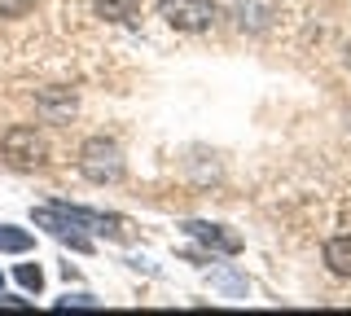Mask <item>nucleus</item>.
Wrapping results in <instances>:
<instances>
[{
  "instance_id": "1",
  "label": "nucleus",
  "mask_w": 351,
  "mask_h": 316,
  "mask_svg": "<svg viewBox=\"0 0 351 316\" xmlns=\"http://www.w3.org/2000/svg\"><path fill=\"white\" fill-rule=\"evenodd\" d=\"M80 171L93 184H119L123 180V149L106 136H93L80 145Z\"/></svg>"
},
{
  "instance_id": "2",
  "label": "nucleus",
  "mask_w": 351,
  "mask_h": 316,
  "mask_svg": "<svg viewBox=\"0 0 351 316\" xmlns=\"http://www.w3.org/2000/svg\"><path fill=\"white\" fill-rule=\"evenodd\" d=\"M0 154H5L9 167H40L44 154H49V145H44V136L36 127H9L5 136H0Z\"/></svg>"
},
{
  "instance_id": "3",
  "label": "nucleus",
  "mask_w": 351,
  "mask_h": 316,
  "mask_svg": "<svg viewBox=\"0 0 351 316\" xmlns=\"http://www.w3.org/2000/svg\"><path fill=\"white\" fill-rule=\"evenodd\" d=\"M158 14L176 31H206L215 23V0H158Z\"/></svg>"
},
{
  "instance_id": "4",
  "label": "nucleus",
  "mask_w": 351,
  "mask_h": 316,
  "mask_svg": "<svg viewBox=\"0 0 351 316\" xmlns=\"http://www.w3.org/2000/svg\"><path fill=\"white\" fill-rule=\"evenodd\" d=\"M184 233H189L193 242H202L206 250H215V255H241V237L233 233V228H224V224L189 220V224H184Z\"/></svg>"
},
{
  "instance_id": "5",
  "label": "nucleus",
  "mask_w": 351,
  "mask_h": 316,
  "mask_svg": "<svg viewBox=\"0 0 351 316\" xmlns=\"http://www.w3.org/2000/svg\"><path fill=\"white\" fill-rule=\"evenodd\" d=\"M36 106H40L44 119H71L75 114V93L71 88H44L36 97Z\"/></svg>"
},
{
  "instance_id": "6",
  "label": "nucleus",
  "mask_w": 351,
  "mask_h": 316,
  "mask_svg": "<svg viewBox=\"0 0 351 316\" xmlns=\"http://www.w3.org/2000/svg\"><path fill=\"white\" fill-rule=\"evenodd\" d=\"M325 264H329V272H338V277H351V233L325 242Z\"/></svg>"
},
{
  "instance_id": "7",
  "label": "nucleus",
  "mask_w": 351,
  "mask_h": 316,
  "mask_svg": "<svg viewBox=\"0 0 351 316\" xmlns=\"http://www.w3.org/2000/svg\"><path fill=\"white\" fill-rule=\"evenodd\" d=\"M97 18H106V23H132L141 9V0H93Z\"/></svg>"
},
{
  "instance_id": "8",
  "label": "nucleus",
  "mask_w": 351,
  "mask_h": 316,
  "mask_svg": "<svg viewBox=\"0 0 351 316\" xmlns=\"http://www.w3.org/2000/svg\"><path fill=\"white\" fill-rule=\"evenodd\" d=\"M31 246H36V237H31L27 228H18V224H0V250H5V255H27Z\"/></svg>"
},
{
  "instance_id": "9",
  "label": "nucleus",
  "mask_w": 351,
  "mask_h": 316,
  "mask_svg": "<svg viewBox=\"0 0 351 316\" xmlns=\"http://www.w3.org/2000/svg\"><path fill=\"white\" fill-rule=\"evenodd\" d=\"M14 277H18V286H22V290H40V286H44V272H40L36 264H18Z\"/></svg>"
},
{
  "instance_id": "10",
  "label": "nucleus",
  "mask_w": 351,
  "mask_h": 316,
  "mask_svg": "<svg viewBox=\"0 0 351 316\" xmlns=\"http://www.w3.org/2000/svg\"><path fill=\"white\" fill-rule=\"evenodd\" d=\"M36 0H0V18H22Z\"/></svg>"
},
{
  "instance_id": "11",
  "label": "nucleus",
  "mask_w": 351,
  "mask_h": 316,
  "mask_svg": "<svg viewBox=\"0 0 351 316\" xmlns=\"http://www.w3.org/2000/svg\"><path fill=\"white\" fill-rule=\"evenodd\" d=\"M58 308H97L93 294H66V299H58Z\"/></svg>"
},
{
  "instance_id": "12",
  "label": "nucleus",
  "mask_w": 351,
  "mask_h": 316,
  "mask_svg": "<svg viewBox=\"0 0 351 316\" xmlns=\"http://www.w3.org/2000/svg\"><path fill=\"white\" fill-rule=\"evenodd\" d=\"M0 308H31V303L18 299V294H0Z\"/></svg>"
},
{
  "instance_id": "13",
  "label": "nucleus",
  "mask_w": 351,
  "mask_h": 316,
  "mask_svg": "<svg viewBox=\"0 0 351 316\" xmlns=\"http://www.w3.org/2000/svg\"><path fill=\"white\" fill-rule=\"evenodd\" d=\"M0 290H5V272H0Z\"/></svg>"
},
{
  "instance_id": "14",
  "label": "nucleus",
  "mask_w": 351,
  "mask_h": 316,
  "mask_svg": "<svg viewBox=\"0 0 351 316\" xmlns=\"http://www.w3.org/2000/svg\"><path fill=\"white\" fill-rule=\"evenodd\" d=\"M347 66H351V49H347Z\"/></svg>"
}]
</instances>
